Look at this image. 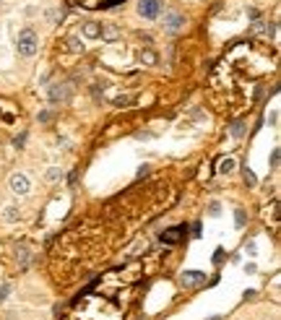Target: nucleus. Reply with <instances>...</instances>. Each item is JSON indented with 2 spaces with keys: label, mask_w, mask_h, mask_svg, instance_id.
<instances>
[{
  "label": "nucleus",
  "mask_w": 281,
  "mask_h": 320,
  "mask_svg": "<svg viewBox=\"0 0 281 320\" xmlns=\"http://www.w3.org/2000/svg\"><path fill=\"white\" fill-rule=\"evenodd\" d=\"M16 50L21 57H34L39 53V34L34 32L32 26H24L16 37Z\"/></svg>",
  "instance_id": "f257e3e1"
},
{
  "label": "nucleus",
  "mask_w": 281,
  "mask_h": 320,
  "mask_svg": "<svg viewBox=\"0 0 281 320\" xmlns=\"http://www.w3.org/2000/svg\"><path fill=\"white\" fill-rule=\"evenodd\" d=\"M8 190L18 198H24V195L32 193V180H29L26 172H13L11 177H8Z\"/></svg>",
  "instance_id": "f03ea898"
},
{
  "label": "nucleus",
  "mask_w": 281,
  "mask_h": 320,
  "mask_svg": "<svg viewBox=\"0 0 281 320\" xmlns=\"http://www.w3.org/2000/svg\"><path fill=\"white\" fill-rule=\"evenodd\" d=\"M138 13L146 21H156L162 16V0H138Z\"/></svg>",
  "instance_id": "7ed1b4c3"
},
{
  "label": "nucleus",
  "mask_w": 281,
  "mask_h": 320,
  "mask_svg": "<svg viewBox=\"0 0 281 320\" xmlns=\"http://www.w3.org/2000/svg\"><path fill=\"white\" fill-rule=\"evenodd\" d=\"M185 24H187V18H185V13H177V11H167L164 16H162V26L167 29V32H183L185 29Z\"/></svg>",
  "instance_id": "20e7f679"
},
{
  "label": "nucleus",
  "mask_w": 281,
  "mask_h": 320,
  "mask_svg": "<svg viewBox=\"0 0 281 320\" xmlns=\"http://www.w3.org/2000/svg\"><path fill=\"white\" fill-rule=\"evenodd\" d=\"M68 99H70V89H68V84H52V86H49V102L60 105V102H68Z\"/></svg>",
  "instance_id": "39448f33"
},
{
  "label": "nucleus",
  "mask_w": 281,
  "mask_h": 320,
  "mask_svg": "<svg viewBox=\"0 0 281 320\" xmlns=\"http://www.w3.org/2000/svg\"><path fill=\"white\" fill-rule=\"evenodd\" d=\"M0 219L5 224H18L21 221V209H18L16 203H8V206H3V211H0Z\"/></svg>",
  "instance_id": "423d86ee"
},
{
  "label": "nucleus",
  "mask_w": 281,
  "mask_h": 320,
  "mask_svg": "<svg viewBox=\"0 0 281 320\" xmlns=\"http://www.w3.org/2000/svg\"><path fill=\"white\" fill-rule=\"evenodd\" d=\"M81 34L86 39H99V37H102V24H99V21H86L84 29H81Z\"/></svg>",
  "instance_id": "0eeeda50"
},
{
  "label": "nucleus",
  "mask_w": 281,
  "mask_h": 320,
  "mask_svg": "<svg viewBox=\"0 0 281 320\" xmlns=\"http://www.w3.org/2000/svg\"><path fill=\"white\" fill-rule=\"evenodd\" d=\"M180 281H183L185 286H195V284H203L206 276L200 273V271H185L183 276H180Z\"/></svg>",
  "instance_id": "6e6552de"
},
{
  "label": "nucleus",
  "mask_w": 281,
  "mask_h": 320,
  "mask_svg": "<svg viewBox=\"0 0 281 320\" xmlns=\"http://www.w3.org/2000/svg\"><path fill=\"white\" fill-rule=\"evenodd\" d=\"M65 177V172H63V167H47L45 169V182H49V185H55V182H60Z\"/></svg>",
  "instance_id": "1a4fd4ad"
},
{
  "label": "nucleus",
  "mask_w": 281,
  "mask_h": 320,
  "mask_svg": "<svg viewBox=\"0 0 281 320\" xmlns=\"http://www.w3.org/2000/svg\"><path fill=\"white\" fill-rule=\"evenodd\" d=\"M138 60L143 65H159V55L154 53V50H140L138 53Z\"/></svg>",
  "instance_id": "9d476101"
},
{
  "label": "nucleus",
  "mask_w": 281,
  "mask_h": 320,
  "mask_svg": "<svg viewBox=\"0 0 281 320\" xmlns=\"http://www.w3.org/2000/svg\"><path fill=\"white\" fill-rule=\"evenodd\" d=\"M68 50L76 55H84L86 53V45L81 42V37H68Z\"/></svg>",
  "instance_id": "9b49d317"
},
{
  "label": "nucleus",
  "mask_w": 281,
  "mask_h": 320,
  "mask_svg": "<svg viewBox=\"0 0 281 320\" xmlns=\"http://www.w3.org/2000/svg\"><path fill=\"white\" fill-rule=\"evenodd\" d=\"M117 37H120V29H117V26H112V24L102 26V37H99V39H107V42H115Z\"/></svg>",
  "instance_id": "f8f14e48"
},
{
  "label": "nucleus",
  "mask_w": 281,
  "mask_h": 320,
  "mask_svg": "<svg viewBox=\"0 0 281 320\" xmlns=\"http://www.w3.org/2000/svg\"><path fill=\"white\" fill-rule=\"evenodd\" d=\"M234 167H237V161H234L232 157H227V159L219 161V174H232Z\"/></svg>",
  "instance_id": "ddd939ff"
},
{
  "label": "nucleus",
  "mask_w": 281,
  "mask_h": 320,
  "mask_svg": "<svg viewBox=\"0 0 281 320\" xmlns=\"http://www.w3.org/2000/svg\"><path fill=\"white\" fill-rule=\"evenodd\" d=\"M208 216H211V219H219V216H222V203H219V201H211L208 203V211H206Z\"/></svg>",
  "instance_id": "4468645a"
},
{
  "label": "nucleus",
  "mask_w": 281,
  "mask_h": 320,
  "mask_svg": "<svg viewBox=\"0 0 281 320\" xmlns=\"http://www.w3.org/2000/svg\"><path fill=\"white\" fill-rule=\"evenodd\" d=\"M60 16H63V13H60V8H47V11H45V18H47V21H52V24H57Z\"/></svg>",
  "instance_id": "2eb2a0df"
},
{
  "label": "nucleus",
  "mask_w": 281,
  "mask_h": 320,
  "mask_svg": "<svg viewBox=\"0 0 281 320\" xmlns=\"http://www.w3.org/2000/svg\"><path fill=\"white\" fill-rule=\"evenodd\" d=\"M232 136H234V138H242V136H245V122H242V120H237L234 125H232Z\"/></svg>",
  "instance_id": "dca6fc26"
},
{
  "label": "nucleus",
  "mask_w": 281,
  "mask_h": 320,
  "mask_svg": "<svg viewBox=\"0 0 281 320\" xmlns=\"http://www.w3.org/2000/svg\"><path fill=\"white\" fill-rule=\"evenodd\" d=\"M8 297H11V284H3L0 286V305H3Z\"/></svg>",
  "instance_id": "f3484780"
},
{
  "label": "nucleus",
  "mask_w": 281,
  "mask_h": 320,
  "mask_svg": "<svg viewBox=\"0 0 281 320\" xmlns=\"http://www.w3.org/2000/svg\"><path fill=\"white\" fill-rule=\"evenodd\" d=\"M242 174H245V182L250 185V188H255V185H258V177H255V174H253V172H250V169H245Z\"/></svg>",
  "instance_id": "a211bd4d"
},
{
  "label": "nucleus",
  "mask_w": 281,
  "mask_h": 320,
  "mask_svg": "<svg viewBox=\"0 0 281 320\" xmlns=\"http://www.w3.org/2000/svg\"><path fill=\"white\" fill-rule=\"evenodd\" d=\"M279 159H281V151L274 149V151H271V167H274V169H279Z\"/></svg>",
  "instance_id": "6ab92c4d"
},
{
  "label": "nucleus",
  "mask_w": 281,
  "mask_h": 320,
  "mask_svg": "<svg viewBox=\"0 0 281 320\" xmlns=\"http://www.w3.org/2000/svg\"><path fill=\"white\" fill-rule=\"evenodd\" d=\"M245 253H247L250 258H255V255H258V245H255V242H247V245H245Z\"/></svg>",
  "instance_id": "aec40b11"
},
{
  "label": "nucleus",
  "mask_w": 281,
  "mask_h": 320,
  "mask_svg": "<svg viewBox=\"0 0 281 320\" xmlns=\"http://www.w3.org/2000/svg\"><path fill=\"white\" fill-rule=\"evenodd\" d=\"M250 32H253V34H263V32H268V29H266V24L255 21V24H253V29H250Z\"/></svg>",
  "instance_id": "412c9836"
},
{
  "label": "nucleus",
  "mask_w": 281,
  "mask_h": 320,
  "mask_svg": "<svg viewBox=\"0 0 281 320\" xmlns=\"http://www.w3.org/2000/svg\"><path fill=\"white\" fill-rule=\"evenodd\" d=\"M128 102H130L128 97H117L115 99V107H128Z\"/></svg>",
  "instance_id": "4be33fe9"
},
{
  "label": "nucleus",
  "mask_w": 281,
  "mask_h": 320,
  "mask_svg": "<svg viewBox=\"0 0 281 320\" xmlns=\"http://www.w3.org/2000/svg\"><path fill=\"white\" fill-rule=\"evenodd\" d=\"M49 117H52V115H49V112H39V115H37V120H39V122H47Z\"/></svg>",
  "instance_id": "5701e85b"
},
{
  "label": "nucleus",
  "mask_w": 281,
  "mask_h": 320,
  "mask_svg": "<svg viewBox=\"0 0 281 320\" xmlns=\"http://www.w3.org/2000/svg\"><path fill=\"white\" fill-rule=\"evenodd\" d=\"M245 271H247V273H255L258 266H255V263H245Z\"/></svg>",
  "instance_id": "b1692460"
},
{
  "label": "nucleus",
  "mask_w": 281,
  "mask_h": 320,
  "mask_svg": "<svg viewBox=\"0 0 281 320\" xmlns=\"http://www.w3.org/2000/svg\"><path fill=\"white\" fill-rule=\"evenodd\" d=\"M140 39H143V45H151V42H154L151 34H140Z\"/></svg>",
  "instance_id": "393cba45"
},
{
  "label": "nucleus",
  "mask_w": 281,
  "mask_h": 320,
  "mask_svg": "<svg viewBox=\"0 0 281 320\" xmlns=\"http://www.w3.org/2000/svg\"><path fill=\"white\" fill-rule=\"evenodd\" d=\"M0 5H3V0H0Z\"/></svg>",
  "instance_id": "a878e982"
}]
</instances>
